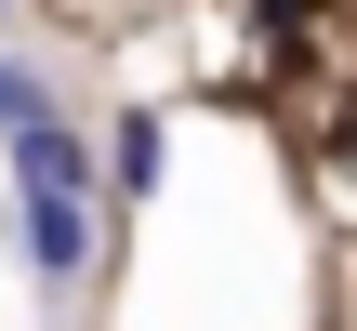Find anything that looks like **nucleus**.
I'll use <instances>...</instances> for the list:
<instances>
[{
  "instance_id": "1",
  "label": "nucleus",
  "mask_w": 357,
  "mask_h": 331,
  "mask_svg": "<svg viewBox=\"0 0 357 331\" xmlns=\"http://www.w3.org/2000/svg\"><path fill=\"white\" fill-rule=\"evenodd\" d=\"M0 172H13V199H106V172H93V146H79L66 119H26V133L0 146Z\"/></svg>"
},
{
  "instance_id": "2",
  "label": "nucleus",
  "mask_w": 357,
  "mask_h": 331,
  "mask_svg": "<svg viewBox=\"0 0 357 331\" xmlns=\"http://www.w3.org/2000/svg\"><path fill=\"white\" fill-rule=\"evenodd\" d=\"M13 239H26V265H40L53 292L93 279V199H13Z\"/></svg>"
},
{
  "instance_id": "3",
  "label": "nucleus",
  "mask_w": 357,
  "mask_h": 331,
  "mask_svg": "<svg viewBox=\"0 0 357 331\" xmlns=\"http://www.w3.org/2000/svg\"><path fill=\"white\" fill-rule=\"evenodd\" d=\"M159 159H172V146H159V106H132V119L106 133V199H159Z\"/></svg>"
},
{
  "instance_id": "4",
  "label": "nucleus",
  "mask_w": 357,
  "mask_h": 331,
  "mask_svg": "<svg viewBox=\"0 0 357 331\" xmlns=\"http://www.w3.org/2000/svg\"><path fill=\"white\" fill-rule=\"evenodd\" d=\"M26 119H53V80H40L26 53H0V146H13Z\"/></svg>"
},
{
  "instance_id": "5",
  "label": "nucleus",
  "mask_w": 357,
  "mask_h": 331,
  "mask_svg": "<svg viewBox=\"0 0 357 331\" xmlns=\"http://www.w3.org/2000/svg\"><path fill=\"white\" fill-rule=\"evenodd\" d=\"M0 27H13V0H0Z\"/></svg>"
}]
</instances>
